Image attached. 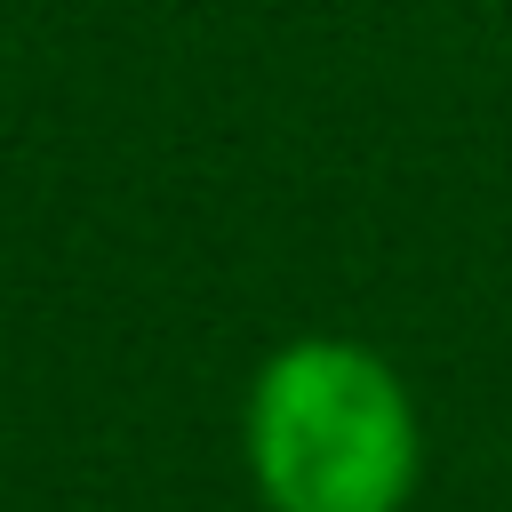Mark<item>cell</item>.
I'll list each match as a JSON object with an SVG mask.
<instances>
[{
    "label": "cell",
    "mask_w": 512,
    "mask_h": 512,
    "mask_svg": "<svg viewBox=\"0 0 512 512\" xmlns=\"http://www.w3.org/2000/svg\"><path fill=\"white\" fill-rule=\"evenodd\" d=\"M248 472L272 512H400L424 432L400 368L352 336H296L248 384Z\"/></svg>",
    "instance_id": "obj_1"
}]
</instances>
